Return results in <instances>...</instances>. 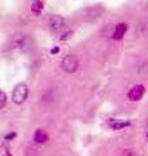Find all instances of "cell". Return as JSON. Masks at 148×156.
Returning a JSON list of instances; mask_svg holds the SVG:
<instances>
[{"label":"cell","instance_id":"obj_1","mask_svg":"<svg viewBox=\"0 0 148 156\" xmlns=\"http://www.w3.org/2000/svg\"><path fill=\"white\" fill-rule=\"evenodd\" d=\"M27 94H29V89L25 83H18L16 85V87L13 89V92H12V101L14 104L17 105H21L22 103H25L27 98Z\"/></svg>","mask_w":148,"mask_h":156},{"label":"cell","instance_id":"obj_2","mask_svg":"<svg viewBox=\"0 0 148 156\" xmlns=\"http://www.w3.org/2000/svg\"><path fill=\"white\" fill-rule=\"evenodd\" d=\"M60 66L64 72L66 73H74L78 70V66H79V62H78V58L74 55H66L65 57L61 60Z\"/></svg>","mask_w":148,"mask_h":156},{"label":"cell","instance_id":"obj_3","mask_svg":"<svg viewBox=\"0 0 148 156\" xmlns=\"http://www.w3.org/2000/svg\"><path fill=\"white\" fill-rule=\"evenodd\" d=\"M144 92H146L144 86L135 85L129 90V92H127V98H129V100H131V101H139L143 98V95H144Z\"/></svg>","mask_w":148,"mask_h":156},{"label":"cell","instance_id":"obj_4","mask_svg":"<svg viewBox=\"0 0 148 156\" xmlns=\"http://www.w3.org/2000/svg\"><path fill=\"white\" fill-rule=\"evenodd\" d=\"M48 25H49V29H51L52 31H60L64 29L65 26V20H64L61 16H51L48 20Z\"/></svg>","mask_w":148,"mask_h":156},{"label":"cell","instance_id":"obj_5","mask_svg":"<svg viewBox=\"0 0 148 156\" xmlns=\"http://www.w3.org/2000/svg\"><path fill=\"white\" fill-rule=\"evenodd\" d=\"M127 29H129L127 23H125V22L117 23L116 27H115V31H113L112 38L115 39V41H121V39L125 37V34H126V31H127Z\"/></svg>","mask_w":148,"mask_h":156},{"label":"cell","instance_id":"obj_6","mask_svg":"<svg viewBox=\"0 0 148 156\" xmlns=\"http://www.w3.org/2000/svg\"><path fill=\"white\" fill-rule=\"evenodd\" d=\"M108 126L112 129V130H121L123 128H127V126H130V122L127 120H109V122H108Z\"/></svg>","mask_w":148,"mask_h":156},{"label":"cell","instance_id":"obj_7","mask_svg":"<svg viewBox=\"0 0 148 156\" xmlns=\"http://www.w3.org/2000/svg\"><path fill=\"white\" fill-rule=\"evenodd\" d=\"M33 139H34V142H35V143L43 144V143H46L47 140H48V134L43 129H38L35 133H34Z\"/></svg>","mask_w":148,"mask_h":156},{"label":"cell","instance_id":"obj_8","mask_svg":"<svg viewBox=\"0 0 148 156\" xmlns=\"http://www.w3.org/2000/svg\"><path fill=\"white\" fill-rule=\"evenodd\" d=\"M43 8H44V3L43 2H39V0H37V2L31 3V12L35 14V16H38V14L42 13Z\"/></svg>","mask_w":148,"mask_h":156},{"label":"cell","instance_id":"obj_9","mask_svg":"<svg viewBox=\"0 0 148 156\" xmlns=\"http://www.w3.org/2000/svg\"><path fill=\"white\" fill-rule=\"evenodd\" d=\"M5 103H7V95H5V92L2 91L0 92V108H4L5 107Z\"/></svg>","mask_w":148,"mask_h":156},{"label":"cell","instance_id":"obj_10","mask_svg":"<svg viewBox=\"0 0 148 156\" xmlns=\"http://www.w3.org/2000/svg\"><path fill=\"white\" fill-rule=\"evenodd\" d=\"M72 31H66L65 34H62V35L60 37V41H66V39H69V38H70V35H72Z\"/></svg>","mask_w":148,"mask_h":156},{"label":"cell","instance_id":"obj_11","mask_svg":"<svg viewBox=\"0 0 148 156\" xmlns=\"http://www.w3.org/2000/svg\"><path fill=\"white\" fill-rule=\"evenodd\" d=\"M14 136H16V133H9V134H7V135H5V139H7V140L13 139Z\"/></svg>","mask_w":148,"mask_h":156},{"label":"cell","instance_id":"obj_12","mask_svg":"<svg viewBox=\"0 0 148 156\" xmlns=\"http://www.w3.org/2000/svg\"><path fill=\"white\" fill-rule=\"evenodd\" d=\"M57 52H58V47H55L51 50V53H57Z\"/></svg>","mask_w":148,"mask_h":156}]
</instances>
